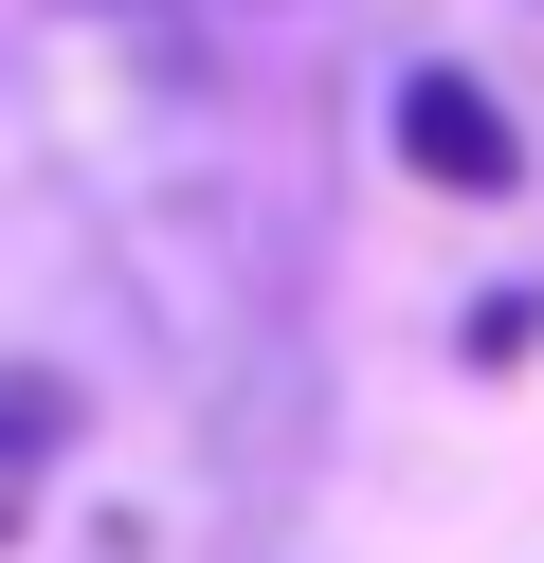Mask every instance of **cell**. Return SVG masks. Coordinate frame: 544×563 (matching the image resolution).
Returning a JSON list of instances; mask_svg holds the SVG:
<instances>
[{
    "instance_id": "obj_1",
    "label": "cell",
    "mask_w": 544,
    "mask_h": 563,
    "mask_svg": "<svg viewBox=\"0 0 544 563\" xmlns=\"http://www.w3.org/2000/svg\"><path fill=\"white\" fill-rule=\"evenodd\" d=\"M381 128H399V183H435V200H508L526 183V128H508V91L471 74V55H418Z\"/></svg>"
},
{
    "instance_id": "obj_2",
    "label": "cell",
    "mask_w": 544,
    "mask_h": 563,
    "mask_svg": "<svg viewBox=\"0 0 544 563\" xmlns=\"http://www.w3.org/2000/svg\"><path fill=\"white\" fill-rule=\"evenodd\" d=\"M55 437H73V382L55 364H0V509H19V473H55Z\"/></svg>"
},
{
    "instance_id": "obj_3",
    "label": "cell",
    "mask_w": 544,
    "mask_h": 563,
    "mask_svg": "<svg viewBox=\"0 0 544 563\" xmlns=\"http://www.w3.org/2000/svg\"><path fill=\"white\" fill-rule=\"evenodd\" d=\"M454 345H471V364H526V345H544V273H508V291H490V309H471V328H454Z\"/></svg>"
},
{
    "instance_id": "obj_4",
    "label": "cell",
    "mask_w": 544,
    "mask_h": 563,
    "mask_svg": "<svg viewBox=\"0 0 544 563\" xmlns=\"http://www.w3.org/2000/svg\"><path fill=\"white\" fill-rule=\"evenodd\" d=\"M0 527H19V509H0Z\"/></svg>"
}]
</instances>
